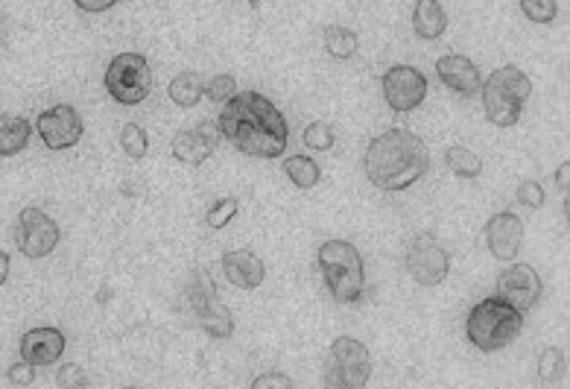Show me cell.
Wrapping results in <instances>:
<instances>
[{
	"mask_svg": "<svg viewBox=\"0 0 570 389\" xmlns=\"http://www.w3.org/2000/svg\"><path fill=\"white\" fill-rule=\"evenodd\" d=\"M220 132L243 156L278 158L287 150L290 129L278 106L258 91H234L220 112Z\"/></svg>",
	"mask_w": 570,
	"mask_h": 389,
	"instance_id": "cell-1",
	"label": "cell"
},
{
	"mask_svg": "<svg viewBox=\"0 0 570 389\" xmlns=\"http://www.w3.org/2000/svg\"><path fill=\"white\" fill-rule=\"evenodd\" d=\"M363 167L375 188L398 194L427 173L430 150L410 129H389L369 144Z\"/></svg>",
	"mask_w": 570,
	"mask_h": 389,
	"instance_id": "cell-2",
	"label": "cell"
},
{
	"mask_svg": "<svg viewBox=\"0 0 570 389\" xmlns=\"http://www.w3.org/2000/svg\"><path fill=\"white\" fill-rule=\"evenodd\" d=\"M521 331H524V313L512 308L509 302H503L500 296L477 302L465 319L468 343L486 354L506 349L509 343L521 337Z\"/></svg>",
	"mask_w": 570,
	"mask_h": 389,
	"instance_id": "cell-3",
	"label": "cell"
},
{
	"mask_svg": "<svg viewBox=\"0 0 570 389\" xmlns=\"http://www.w3.org/2000/svg\"><path fill=\"white\" fill-rule=\"evenodd\" d=\"M322 278L340 305H357L363 290H366V273H363V258L354 243L348 240H325L316 252Z\"/></svg>",
	"mask_w": 570,
	"mask_h": 389,
	"instance_id": "cell-4",
	"label": "cell"
},
{
	"mask_svg": "<svg viewBox=\"0 0 570 389\" xmlns=\"http://www.w3.org/2000/svg\"><path fill=\"white\" fill-rule=\"evenodd\" d=\"M480 94H483L486 117L494 126L506 129V126H515L521 120V112L532 97V82L521 68L503 65L480 85Z\"/></svg>",
	"mask_w": 570,
	"mask_h": 389,
	"instance_id": "cell-5",
	"label": "cell"
},
{
	"mask_svg": "<svg viewBox=\"0 0 570 389\" xmlns=\"http://www.w3.org/2000/svg\"><path fill=\"white\" fill-rule=\"evenodd\" d=\"M185 296H188V308L193 313V319H196V325L208 337L228 340L234 334V316L228 313L226 302L220 299V293L214 287V278H208L205 273H193L188 278Z\"/></svg>",
	"mask_w": 570,
	"mask_h": 389,
	"instance_id": "cell-6",
	"label": "cell"
},
{
	"mask_svg": "<svg viewBox=\"0 0 570 389\" xmlns=\"http://www.w3.org/2000/svg\"><path fill=\"white\" fill-rule=\"evenodd\" d=\"M106 91L120 106H138L152 94V68L141 53H117L106 68Z\"/></svg>",
	"mask_w": 570,
	"mask_h": 389,
	"instance_id": "cell-7",
	"label": "cell"
},
{
	"mask_svg": "<svg viewBox=\"0 0 570 389\" xmlns=\"http://www.w3.org/2000/svg\"><path fill=\"white\" fill-rule=\"evenodd\" d=\"M372 378V354L354 337H337L331 343V366L325 372V387L363 389Z\"/></svg>",
	"mask_w": 570,
	"mask_h": 389,
	"instance_id": "cell-8",
	"label": "cell"
},
{
	"mask_svg": "<svg viewBox=\"0 0 570 389\" xmlns=\"http://www.w3.org/2000/svg\"><path fill=\"white\" fill-rule=\"evenodd\" d=\"M59 226L56 220L41 208H24L15 223V246L24 258L38 261L47 258L59 246Z\"/></svg>",
	"mask_w": 570,
	"mask_h": 389,
	"instance_id": "cell-9",
	"label": "cell"
},
{
	"mask_svg": "<svg viewBox=\"0 0 570 389\" xmlns=\"http://www.w3.org/2000/svg\"><path fill=\"white\" fill-rule=\"evenodd\" d=\"M380 88H383L389 109L398 115L418 109L427 97V79L413 65H392L380 79Z\"/></svg>",
	"mask_w": 570,
	"mask_h": 389,
	"instance_id": "cell-10",
	"label": "cell"
},
{
	"mask_svg": "<svg viewBox=\"0 0 570 389\" xmlns=\"http://www.w3.org/2000/svg\"><path fill=\"white\" fill-rule=\"evenodd\" d=\"M407 273L421 287H436L451 273V255L433 237L424 234L407 252Z\"/></svg>",
	"mask_w": 570,
	"mask_h": 389,
	"instance_id": "cell-11",
	"label": "cell"
},
{
	"mask_svg": "<svg viewBox=\"0 0 570 389\" xmlns=\"http://www.w3.org/2000/svg\"><path fill=\"white\" fill-rule=\"evenodd\" d=\"M38 135L41 141L50 147V150H71L79 144L85 126H82V117L76 112L74 106L68 103H59L47 112H41L36 120Z\"/></svg>",
	"mask_w": 570,
	"mask_h": 389,
	"instance_id": "cell-12",
	"label": "cell"
},
{
	"mask_svg": "<svg viewBox=\"0 0 570 389\" xmlns=\"http://www.w3.org/2000/svg\"><path fill=\"white\" fill-rule=\"evenodd\" d=\"M497 296L518 311H530L541 296V278L530 264H515L497 278Z\"/></svg>",
	"mask_w": 570,
	"mask_h": 389,
	"instance_id": "cell-13",
	"label": "cell"
},
{
	"mask_svg": "<svg viewBox=\"0 0 570 389\" xmlns=\"http://www.w3.org/2000/svg\"><path fill=\"white\" fill-rule=\"evenodd\" d=\"M486 243L497 261H515L524 243V223L512 211H500L486 223Z\"/></svg>",
	"mask_w": 570,
	"mask_h": 389,
	"instance_id": "cell-14",
	"label": "cell"
},
{
	"mask_svg": "<svg viewBox=\"0 0 570 389\" xmlns=\"http://www.w3.org/2000/svg\"><path fill=\"white\" fill-rule=\"evenodd\" d=\"M436 74L442 79L445 88H451L459 97H477L483 77L477 71V65L465 56H442L436 59Z\"/></svg>",
	"mask_w": 570,
	"mask_h": 389,
	"instance_id": "cell-15",
	"label": "cell"
},
{
	"mask_svg": "<svg viewBox=\"0 0 570 389\" xmlns=\"http://www.w3.org/2000/svg\"><path fill=\"white\" fill-rule=\"evenodd\" d=\"M65 354V334L59 328H33L21 337V360L33 366H53Z\"/></svg>",
	"mask_w": 570,
	"mask_h": 389,
	"instance_id": "cell-16",
	"label": "cell"
},
{
	"mask_svg": "<svg viewBox=\"0 0 570 389\" xmlns=\"http://www.w3.org/2000/svg\"><path fill=\"white\" fill-rule=\"evenodd\" d=\"M217 147V129L211 123H199L196 129H182L173 138V156L182 164H202Z\"/></svg>",
	"mask_w": 570,
	"mask_h": 389,
	"instance_id": "cell-17",
	"label": "cell"
},
{
	"mask_svg": "<svg viewBox=\"0 0 570 389\" xmlns=\"http://www.w3.org/2000/svg\"><path fill=\"white\" fill-rule=\"evenodd\" d=\"M223 273H226L228 284L240 287V290H255L261 287L266 278L264 261L249 252V249H234L223 255Z\"/></svg>",
	"mask_w": 570,
	"mask_h": 389,
	"instance_id": "cell-18",
	"label": "cell"
},
{
	"mask_svg": "<svg viewBox=\"0 0 570 389\" xmlns=\"http://www.w3.org/2000/svg\"><path fill=\"white\" fill-rule=\"evenodd\" d=\"M413 30H416L421 39H439V36L448 30L445 6H442L439 0H416V9H413Z\"/></svg>",
	"mask_w": 570,
	"mask_h": 389,
	"instance_id": "cell-19",
	"label": "cell"
},
{
	"mask_svg": "<svg viewBox=\"0 0 570 389\" xmlns=\"http://www.w3.org/2000/svg\"><path fill=\"white\" fill-rule=\"evenodd\" d=\"M33 126L21 115H0V156H18L30 144Z\"/></svg>",
	"mask_w": 570,
	"mask_h": 389,
	"instance_id": "cell-20",
	"label": "cell"
},
{
	"mask_svg": "<svg viewBox=\"0 0 570 389\" xmlns=\"http://www.w3.org/2000/svg\"><path fill=\"white\" fill-rule=\"evenodd\" d=\"M202 91H205V82H202L199 74H193V71L176 74L173 82H170V88H167L170 100H173L179 109H193V106L202 100Z\"/></svg>",
	"mask_w": 570,
	"mask_h": 389,
	"instance_id": "cell-21",
	"label": "cell"
},
{
	"mask_svg": "<svg viewBox=\"0 0 570 389\" xmlns=\"http://www.w3.org/2000/svg\"><path fill=\"white\" fill-rule=\"evenodd\" d=\"M538 378H541L544 387H565L568 384V357H565V351H544L538 357Z\"/></svg>",
	"mask_w": 570,
	"mask_h": 389,
	"instance_id": "cell-22",
	"label": "cell"
},
{
	"mask_svg": "<svg viewBox=\"0 0 570 389\" xmlns=\"http://www.w3.org/2000/svg\"><path fill=\"white\" fill-rule=\"evenodd\" d=\"M445 164L459 179H477L483 173V158L477 156L474 150L462 147V144H454V147L445 150Z\"/></svg>",
	"mask_w": 570,
	"mask_h": 389,
	"instance_id": "cell-23",
	"label": "cell"
},
{
	"mask_svg": "<svg viewBox=\"0 0 570 389\" xmlns=\"http://www.w3.org/2000/svg\"><path fill=\"white\" fill-rule=\"evenodd\" d=\"M284 173H287V179H290L296 188H302V191H310V188H316V185H319V179H322V170H319V164L307 156H290L287 158V161H284Z\"/></svg>",
	"mask_w": 570,
	"mask_h": 389,
	"instance_id": "cell-24",
	"label": "cell"
},
{
	"mask_svg": "<svg viewBox=\"0 0 570 389\" xmlns=\"http://www.w3.org/2000/svg\"><path fill=\"white\" fill-rule=\"evenodd\" d=\"M325 50L334 59H351L357 53V33L348 27H340V24L325 27Z\"/></svg>",
	"mask_w": 570,
	"mask_h": 389,
	"instance_id": "cell-25",
	"label": "cell"
},
{
	"mask_svg": "<svg viewBox=\"0 0 570 389\" xmlns=\"http://www.w3.org/2000/svg\"><path fill=\"white\" fill-rule=\"evenodd\" d=\"M237 199L234 196H223V199H217L211 208H208V214H205V223L214 229V232H220V229H226L228 223L237 217Z\"/></svg>",
	"mask_w": 570,
	"mask_h": 389,
	"instance_id": "cell-26",
	"label": "cell"
},
{
	"mask_svg": "<svg viewBox=\"0 0 570 389\" xmlns=\"http://www.w3.org/2000/svg\"><path fill=\"white\" fill-rule=\"evenodd\" d=\"M120 144H123V153L129 158H144L150 144H147V132L138 126V123H126L123 132H120Z\"/></svg>",
	"mask_w": 570,
	"mask_h": 389,
	"instance_id": "cell-27",
	"label": "cell"
},
{
	"mask_svg": "<svg viewBox=\"0 0 570 389\" xmlns=\"http://www.w3.org/2000/svg\"><path fill=\"white\" fill-rule=\"evenodd\" d=\"M521 12L532 24H553L559 15V6H556V0H521Z\"/></svg>",
	"mask_w": 570,
	"mask_h": 389,
	"instance_id": "cell-28",
	"label": "cell"
},
{
	"mask_svg": "<svg viewBox=\"0 0 570 389\" xmlns=\"http://www.w3.org/2000/svg\"><path fill=\"white\" fill-rule=\"evenodd\" d=\"M304 144H307L310 150H319V153L331 150V147H334V132H331V126L322 123V120H313V123L304 129Z\"/></svg>",
	"mask_w": 570,
	"mask_h": 389,
	"instance_id": "cell-29",
	"label": "cell"
},
{
	"mask_svg": "<svg viewBox=\"0 0 570 389\" xmlns=\"http://www.w3.org/2000/svg\"><path fill=\"white\" fill-rule=\"evenodd\" d=\"M234 91H237L234 77H231V74H217V77H211L205 82L202 97H208L211 103H226L228 97H234Z\"/></svg>",
	"mask_w": 570,
	"mask_h": 389,
	"instance_id": "cell-30",
	"label": "cell"
},
{
	"mask_svg": "<svg viewBox=\"0 0 570 389\" xmlns=\"http://www.w3.org/2000/svg\"><path fill=\"white\" fill-rule=\"evenodd\" d=\"M56 387L85 389V387H91V381L85 378L82 366H76V363H68V366H62V369H59V375H56Z\"/></svg>",
	"mask_w": 570,
	"mask_h": 389,
	"instance_id": "cell-31",
	"label": "cell"
},
{
	"mask_svg": "<svg viewBox=\"0 0 570 389\" xmlns=\"http://www.w3.org/2000/svg\"><path fill=\"white\" fill-rule=\"evenodd\" d=\"M6 378H9V384H12V387H30V384L36 381V366H33V363H27V360H21V363L9 366Z\"/></svg>",
	"mask_w": 570,
	"mask_h": 389,
	"instance_id": "cell-32",
	"label": "cell"
},
{
	"mask_svg": "<svg viewBox=\"0 0 570 389\" xmlns=\"http://www.w3.org/2000/svg\"><path fill=\"white\" fill-rule=\"evenodd\" d=\"M518 202L527 208H541L544 205V188L541 182H521L518 185Z\"/></svg>",
	"mask_w": 570,
	"mask_h": 389,
	"instance_id": "cell-33",
	"label": "cell"
},
{
	"mask_svg": "<svg viewBox=\"0 0 570 389\" xmlns=\"http://www.w3.org/2000/svg\"><path fill=\"white\" fill-rule=\"evenodd\" d=\"M252 389H293V381L281 372H266L252 381Z\"/></svg>",
	"mask_w": 570,
	"mask_h": 389,
	"instance_id": "cell-34",
	"label": "cell"
},
{
	"mask_svg": "<svg viewBox=\"0 0 570 389\" xmlns=\"http://www.w3.org/2000/svg\"><path fill=\"white\" fill-rule=\"evenodd\" d=\"M74 3L82 12H106V9H112L117 0H74Z\"/></svg>",
	"mask_w": 570,
	"mask_h": 389,
	"instance_id": "cell-35",
	"label": "cell"
},
{
	"mask_svg": "<svg viewBox=\"0 0 570 389\" xmlns=\"http://www.w3.org/2000/svg\"><path fill=\"white\" fill-rule=\"evenodd\" d=\"M556 185H559L562 194H568L570 191V161H562V167H559V173H556Z\"/></svg>",
	"mask_w": 570,
	"mask_h": 389,
	"instance_id": "cell-36",
	"label": "cell"
},
{
	"mask_svg": "<svg viewBox=\"0 0 570 389\" xmlns=\"http://www.w3.org/2000/svg\"><path fill=\"white\" fill-rule=\"evenodd\" d=\"M6 278H9V255L0 252V284H6Z\"/></svg>",
	"mask_w": 570,
	"mask_h": 389,
	"instance_id": "cell-37",
	"label": "cell"
}]
</instances>
